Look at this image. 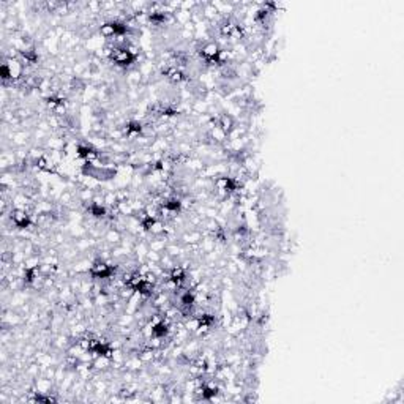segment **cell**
Wrapping results in <instances>:
<instances>
[{
    "label": "cell",
    "instance_id": "obj_1",
    "mask_svg": "<svg viewBox=\"0 0 404 404\" xmlns=\"http://www.w3.org/2000/svg\"><path fill=\"white\" fill-rule=\"evenodd\" d=\"M122 239H123V232L114 226H109L103 236V242L108 243L109 246H115L122 243Z\"/></svg>",
    "mask_w": 404,
    "mask_h": 404
},
{
    "label": "cell",
    "instance_id": "obj_2",
    "mask_svg": "<svg viewBox=\"0 0 404 404\" xmlns=\"http://www.w3.org/2000/svg\"><path fill=\"white\" fill-rule=\"evenodd\" d=\"M92 367L95 373H106L112 369V358L109 355H96L92 362Z\"/></svg>",
    "mask_w": 404,
    "mask_h": 404
},
{
    "label": "cell",
    "instance_id": "obj_3",
    "mask_svg": "<svg viewBox=\"0 0 404 404\" xmlns=\"http://www.w3.org/2000/svg\"><path fill=\"white\" fill-rule=\"evenodd\" d=\"M218 127L223 129V131L226 133V134H229L231 131L234 128L237 127V120L234 119L232 115H229V114H226V112H221L220 115H218Z\"/></svg>",
    "mask_w": 404,
    "mask_h": 404
},
{
    "label": "cell",
    "instance_id": "obj_4",
    "mask_svg": "<svg viewBox=\"0 0 404 404\" xmlns=\"http://www.w3.org/2000/svg\"><path fill=\"white\" fill-rule=\"evenodd\" d=\"M161 256H163V253H158V251H153L150 250L147 253V262H153V264H160V260H161Z\"/></svg>",
    "mask_w": 404,
    "mask_h": 404
}]
</instances>
